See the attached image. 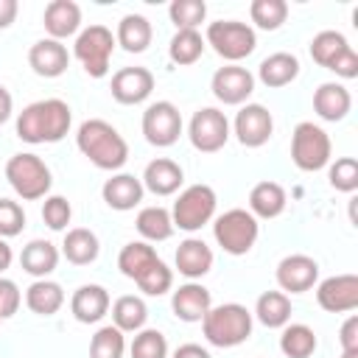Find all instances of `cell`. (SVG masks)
<instances>
[{"label":"cell","mask_w":358,"mask_h":358,"mask_svg":"<svg viewBox=\"0 0 358 358\" xmlns=\"http://www.w3.org/2000/svg\"><path fill=\"white\" fill-rule=\"evenodd\" d=\"M73 126V109L62 98H42L28 103L14 123V131L22 143L28 145H45V143H59L70 134Z\"/></svg>","instance_id":"1"},{"label":"cell","mask_w":358,"mask_h":358,"mask_svg":"<svg viewBox=\"0 0 358 358\" xmlns=\"http://www.w3.org/2000/svg\"><path fill=\"white\" fill-rule=\"evenodd\" d=\"M76 145L101 171L117 173L126 165V159H129V143H126V137L109 120H101V117H90V120H84L78 126Z\"/></svg>","instance_id":"2"},{"label":"cell","mask_w":358,"mask_h":358,"mask_svg":"<svg viewBox=\"0 0 358 358\" xmlns=\"http://www.w3.org/2000/svg\"><path fill=\"white\" fill-rule=\"evenodd\" d=\"M252 327H255V316L241 302L213 305L201 319L204 341L213 344V347H221V350H229V347H238V344L249 341Z\"/></svg>","instance_id":"3"},{"label":"cell","mask_w":358,"mask_h":358,"mask_svg":"<svg viewBox=\"0 0 358 358\" xmlns=\"http://www.w3.org/2000/svg\"><path fill=\"white\" fill-rule=\"evenodd\" d=\"M6 179H8L11 190L22 201H39V199H45L50 193V185H53L50 168L34 151H20V154L8 157V162H6Z\"/></svg>","instance_id":"4"},{"label":"cell","mask_w":358,"mask_h":358,"mask_svg":"<svg viewBox=\"0 0 358 358\" xmlns=\"http://www.w3.org/2000/svg\"><path fill=\"white\" fill-rule=\"evenodd\" d=\"M215 207H218V196L210 185H204V182L187 185L185 190H179V196L171 207L173 229L199 232L201 227H207L215 218Z\"/></svg>","instance_id":"5"},{"label":"cell","mask_w":358,"mask_h":358,"mask_svg":"<svg viewBox=\"0 0 358 358\" xmlns=\"http://www.w3.org/2000/svg\"><path fill=\"white\" fill-rule=\"evenodd\" d=\"M257 235H260V224L243 207H232L213 218V238L232 257L249 255L252 246L257 243Z\"/></svg>","instance_id":"6"},{"label":"cell","mask_w":358,"mask_h":358,"mask_svg":"<svg viewBox=\"0 0 358 358\" xmlns=\"http://www.w3.org/2000/svg\"><path fill=\"white\" fill-rule=\"evenodd\" d=\"M330 157H333V143H330V134L319 123L302 120V123L294 126V131H291V159L299 171L316 173V171L330 165Z\"/></svg>","instance_id":"7"},{"label":"cell","mask_w":358,"mask_h":358,"mask_svg":"<svg viewBox=\"0 0 358 358\" xmlns=\"http://www.w3.org/2000/svg\"><path fill=\"white\" fill-rule=\"evenodd\" d=\"M204 45H210L224 62L238 64L241 59L252 56L257 48V34L249 22L241 20H215L207 25Z\"/></svg>","instance_id":"8"},{"label":"cell","mask_w":358,"mask_h":358,"mask_svg":"<svg viewBox=\"0 0 358 358\" xmlns=\"http://www.w3.org/2000/svg\"><path fill=\"white\" fill-rule=\"evenodd\" d=\"M115 34L106 25H87L78 31L76 42H73V56L78 59V64L84 67V73L90 78H103L109 73L112 64V53H115Z\"/></svg>","instance_id":"9"},{"label":"cell","mask_w":358,"mask_h":358,"mask_svg":"<svg viewBox=\"0 0 358 358\" xmlns=\"http://www.w3.org/2000/svg\"><path fill=\"white\" fill-rule=\"evenodd\" d=\"M310 59L319 64V67H324V70H330V73H336L338 78H355L358 76V53L352 50V45L347 42V36L341 34V31H319L313 39H310Z\"/></svg>","instance_id":"10"},{"label":"cell","mask_w":358,"mask_h":358,"mask_svg":"<svg viewBox=\"0 0 358 358\" xmlns=\"http://www.w3.org/2000/svg\"><path fill=\"white\" fill-rule=\"evenodd\" d=\"M229 120L218 106H201L193 112L190 123H187V137L190 145L201 154H215L227 145L229 140Z\"/></svg>","instance_id":"11"},{"label":"cell","mask_w":358,"mask_h":358,"mask_svg":"<svg viewBox=\"0 0 358 358\" xmlns=\"http://www.w3.org/2000/svg\"><path fill=\"white\" fill-rule=\"evenodd\" d=\"M143 137L145 143L157 145V148H171L179 137H182V115H179V106L171 103V101H154L145 106L143 112Z\"/></svg>","instance_id":"12"},{"label":"cell","mask_w":358,"mask_h":358,"mask_svg":"<svg viewBox=\"0 0 358 358\" xmlns=\"http://www.w3.org/2000/svg\"><path fill=\"white\" fill-rule=\"evenodd\" d=\"M232 134L243 148H260L274 134V117L263 103H243L232 120Z\"/></svg>","instance_id":"13"},{"label":"cell","mask_w":358,"mask_h":358,"mask_svg":"<svg viewBox=\"0 0 358 358\" xmlns=\"http://www.w3.org/2000/svg\"><path fill=\"white\" fill-rule=\"evenodd\" d=\"M210 90L218 103L224 106H243L255 92V76L241 64H224L213 73Z\"/></svg>","instance_id":"14"},{"label":"cell","mask_w":358,"mask_h":358,"mask_svg":"<svg viewBox=\"0 0 358 358\" xmlns=\"http://www.w3.org/2000/svg\"><path fill=\"white\" fill-rule=\"evenodd\" d=\"M274 277L282 294H305L319 282V263L310 255L294 252L277 263Z\"/></svg>","instance_id":"15"},{"label":"cell","mask_w":358,"mask_h":358,"mask_svg":"<svg viewBox=\"0 0 358 358\" xmlns=\"http://www.w3.org/2000/svg\"><path fill=\"white\" fill-rule=\"evenodd\" d=\"M316 302L327 313H352L358 308V277L333 274L316 285Z\"/></svg>","instance_id":"16"},{"label":"cell","mask_w":358,"mask_h":358,"mask_svg":"<svg viewBox=\"0 0 358 358\" xmlns=\"http://www.w3.org/2000/svg\"><path fill=\"white\" fill-rule=\"evenodd\" d=\"M109 92L123 106H137L151 98L154 92V73L148 67H120L112 76Z\"/></svg>","instance_id":"17"},{"label":"cell","mask_w":358,"mask_h":358,"mask_svg":"<svg viewBox=\"0 0 358 358\" xmlns=\"http://www.w3.org/2000/svg\"><path fill=\"white\" fill-rule=\"evenodd\" d=\"M213 308V294L210 288H204L201 282H193L187 280L185 285H179L173 294H171V310L179 322H201L204 313Z\"/></svg>","instance_id":"18"},{"label":"cell","mask_w":358,"mask_h":358,"mask_svg":"<svg viewBox=\"0 0 358 358\" xmlns=\"http://www.w3.org/2000/svg\"><path fill=\"white\" fill-rule=\"evenodd\" d=\"M112 308V299H109V291L98 282H87V285H78L76 294L70 296V313L76 322L81 324H98Z\"/></svg>","instance_id":"19"},{"label":"cell","mask_w":358,"mask_h":358,"mask_svg":"<svg viewBox=\"0 0 358 358\" xmlns=\"http://www.w3.org/2000/svg\"><path fill=\"white\" fill-rule=\"evenodd\" d=\"M28 64L39 78H59L70 67V53L56 39H36L28 50Z\"/></svg>","instance_id":"20"},{"label":"cell","mask_w":358,"mask_h":358,"mask_svg":"<svg viewBox=\"0 0 358 358\" xmlns=\"http://www.w3.org/2000/svg\"><path fill=\"white\" fill-rule=\"evenodd\" d=\"M42 25L48 31V39H67L78 36L81 31V6L76 0H50L42 14Z\"/></svg>","instance_id":"21"},{"label":"cell","mask_w":358,"mask_h":358,"mask_svg":"<svg viewBox=\"0 0 358 358\" xmlns=\"http://www.w3.org/2000/svg\"><path fill=\"white\" fill-rule=\"evenodd\" d=\"M101 196H103V201H106L109 210L129 213V210H134V207L143 201L145 187H143V182H140L134 173H123V171H117V173H112V176L103 182Z\"/></svg>","instance_id":"22"},{"label":"cell","mask_w":358,"mask_h":358,"mask_svg":"<svg viewBox=\"0 0 358 358\" xmlns=\"http://www.w3.org/2000/svg\"><path fill=\"white\" fill-rule=\"evenodd\" d=\"M213 249L207 246V241L204 238H196V235H190V238H185L179 246H176V255H173V263H176V271L182 274V277H187V280H201L204 274H210V268H213Z\"/></svg>","instance_id":"23"},{"label":"cell","mask_w":358,"mask_h":358,"mask_svg":"<svg viewBox=\"0 0 358 358\" xmlns=\"http://www.w3.org/2000/svg\"><path fill=\"white\" fill-rule=\"evenodd\" d=\"M143 187L154 196H173L179 193V187L185 185V171L179 162L168 159V157H157L145 165L143 176H140Z\"/></svg>","instance_id":"24"},{"label":"cell","mask_w":358,"mask_h":358,"mask_svg":"<svg viewBox=\"0 0 358 358\" xmlns=\"http://www.w3.org/2000/svg\"><path fill=\"white\" fill-rule=\"evenodd\" d=\"M350 109H352V95H350V90L344 84L324 81V84L316 87V92H313V112L322 120L338 123V120H344L350 115Z\"/></svg>","instance_id":"25"},{"label":"cell","mask_w":358,"mask_h":358,"mask_svg":"<svg viewBox=\"0 0 358 358\" xmlns=\"http://www.w3.org/2000/svg\"><path fill=\"white\" fill-rule=\"evenodd\" d=\"M288 207V193L282 185L271 182V179H263L257 182L252 190H249V213L260 221H271L277 215H282Z\"/></svg>","instance_id":"26"},{"label":"cell","mask_w":358,"mask_h":358,"mask_svg":"<svg viewBox=\"0 0 358 358\" xmlns=\"http://www.w3.org/2000/svg\"><path fill=\"white\" fill-rule=\"evenodd\" d=\"M59 257H62V252H59L50 241L34 238L28 246H22V252H20V266H22V271L31 274L34 280H45V277H50V274L56 271Z\"/></svg>","instance_id":"27"},{"label":"cell","mask_w":358,"mask_h":358,"mask_svg":"<svg viewBox=\"0 0 358 358\" xmlns=\"http://www.w3.org/2000/svg\"><path fill=\"white\" fill-rule=\"evenodd\" d=\"M101 255V241L92 229L87 227H73L64 232V241H62V257L73 266H90L95 263Z\"/></svg>","instance_id":"28"},{"label":"cell","mask_w":358,"mask_h":358,"mask_svg":"<svg viewBox=\"0 0 358 358\" xmlns=\"http://www.w3.org/2000/svg\"><path fill=\"white\" fill-rule=\"evenodd\" d=\"M299 76V59L288 50H277L271 56H266L257 67V78L260 84H266L268 90H280V87H288L291 81H296Z\"/></svg>","instance_id":"29"},{"label":"cell","mask_w":358,"mask_h":358,"mask_svg":"<svg viewBox=\"0 0 358 358\" xmlns=\"http://www.w3.org/2000/svg\"><path fill=\"white\" fill-rule=\"evenodd\" d=\"M151 39H154V28H151L148 17H143V14H126V17H120L117 31H115V42L126 53H143V50H148Z\"/></svg>","instance_id":"30"},{"label":"cell","mask_w":358,"mask_h":358,"mask_svg":"<svg viewBox=\"0 0 358 358\" xmlns=\"http://www.w3.org/2000/svg\"><path fill=\"white\" fill-rule=\"evenodd\" d=\"M252 316L263 324V327H271V330H282L288 322H291V296L282 294V291H263L255 302V310Z\"/></svg>","instance_id":"31"},{"label":"cell","mask_w":358,"mask_h":358,"mask_svg":"<svg viewBox=\"0 0 358 358\" xmlns=\"http://www.w3.org/2000/svg\"><path fill=\"white\" fill-rule=\"evenodd\" d=\"M25 305H28V310L31 313H36V316H53V313H59L62 310V305H64V291H62V285L59 282H53V280H34L28 288H25Z\"/></svg>","instance_id":"32"},{"label":"cell","mask_w":358,"mask_h":358,"mask_svg":"<svg viewBox=\"0 0 358 358\" xmlns=\"http://www.w3.org/2000/svg\"><path fill=\"white\" fill-rule=\"evenodd\" d=\"M109 310H112V324L120 333H137L148 322V305H145L143 296H134V294L117 296Z\"/></svg>","instance_id":"33"},{"label":"cell","mask_w":358,"mask_h":358,"mask_svg":"<svg viewBox=\"0 0 358 358\" xmlns=\"http://www.w3.org/2000/svg\"><path fill=\"white\" fill-rule=\"evenodd\" d=\"M140 238L145 243H159V241H168L173 235V221H171V210L159 207V204H148L137 213V221H134Z\"/></svg>","instance_id":"34"},{"label":"cell","mask_w":358,"mask_h":358,"mask_svg":"<svg viewBox=\"0 0 358 358\" xmlns=\"http://www.w3.org/2000/svg\"><path fill=\"white\" fill-rule=\"evenodd\" d=\"M319 341H316V333L313 327L302 324V322H288L282 327V336H280V352L285 358H310L316 352Z\"/></svg>","instance_id":"35"},{"label":"cell","mask_w":358,"mask_h":358,"mask_svg":"<svg viewBox=\"0 0 358 358\" xmlns=\"http://www.w3.org/2000/svg\"><path fill=\"white\" fill-rule=\"evenodd\" d=\"M159 260V255H157V249L151 246V243H145V241H131V243H126L123 249H120V255H117V268H120V274L123 277H129V280H137L148 266H154Z\"/></svg>","instance_id":"36"},{"label":"cell","mask_w":358,"mask_h":358,"mask_svg":"<svg viewBox=\"0 0 358 358\" xmlns=\"http://www.w3.org/2000/svg\"><path fill=\"white\" fill-rule=\"evenodd\" d=\"M204 36L199 31H176L168 42V56L173 64L179 67H187V64H196L204 53Z\"/></svg>","instance_id":"37"},{"label":"cell","mask_w":358,"mask_h":358,"mask_svg":"<svg viewBox=\"0 0 358 358\" xmlns=\"http://www.w3.org/2000/svg\"><path fill=\"white\" fill-rule=\"evenodd\" d=\"M126 355V333L115 324H103L90 338V358H123Z\"/></svg>","instance_id":"38"},{"label":"cell","mask_w":358,"mask_h":358,"mask_svg":"<svg viewBox=\"0 0 358 358\" xmlns=\"http://www.w3.org/2000/svg\"><path fill=\"white\" fill-rule=\"evenodd\" d=\"M168 17L176 25V31H199V25L207 20V3L204 0H173L168 6Z\"/></svg>","instance_id":"39"},{"label":"cell","mask_w":358,"mask_h":358,"mask_svg":"<svg viewBox=\"0 0 358 358\" xmlns=\"http://www.w3.org/2000/svg\"><path fill=\"white\" fill-rule=\"evenodd\" d=\"M249 17L260 31H277L288 20V3L285 0H252Z\"/></svg>","instance_id":"40"},{"label":"cell","mask_w":358,"mask_h":358,"mask_svg":"<svg viewBox=\"0 0 358 358\" xmlns=\"http://www.w3.org/2000/svg\"><path fill=\"white\" fill-rule=\"evenodd\" d=\"M129 355L131 358H168V338H165V333H159L154 327L137 330L131 344H129Z\"/></svg>","instance_id":"41"},{"label":"cell","mask_w":358,"mask_h":358,"mask_svg":"<svg viewBox=\"0 0 358 358\" xmlns=\"http://www.w3.org/2000/svg\"><path fill=\"white\" fill-rule=\"evenodd\" d=\"M137 288L145 294V296H162L173 288V271L168 268V263L159 257L154 266H148L137 280Z\"/></svg>","instance_id":"42"},{"label":"cell","mask_w":358,"mask_h":358,"mask_svg":"<svg viewBox=\"0 0 358 358\" xmlns=\"http://www.w3.org/2000/svg\"><path fill=\"white\" fill-rule=\"evenodd\" d=\"M327 182L338 193H355L358 190V159L355 157H338L327 165Z\"/></svg>","instance_id":"43"},{"label":"cell","mask_w":358,"mask_h":358,"mask_svg":"<svg viewBox=\"0 0 358 358\" xmlns=\"http://www.w3.org/2000/svg\"><path fill=\"white\" fill-rule=\"evenodd\" d=\"M42 221L48 224V229L53 232H64L67 224L73 221V207L64 196H45L42 201Z\"/></svg>","instance_id":"44"},{"label":"cell","mask_w":358,"mask_h":358,"mask_svg":"<svg viewBox=\"0 0 358 358\" xmlns=\"http://www.w3.org/2000/svg\"><path fill=\"white\" fill-rule=\"evenodd\" d=\"M25 229V210L14 199H0V238H14Z\"/></svg>","instance_id":"45"},{"label":"cell","mask_w":358,"mask_h":358,"mask_svg":"<svg viewBox=\"0 0 358 358\" xmlns=\"http://www.w3.org/2000/svg\"><path fill=\"white\" fill-rule=\"evenodd\" d=\"M22 305L20 285L8 277H0V319H11Z\"/></svg>","instance_id":"46"},{"label":"cell","mask_w":358,"mask_h":358,"mask_svg":"<svg viewBox=\"0 0 358 358\" xmlns=\"http://www.w3.org/2000/svg\"><path fill=\"white\" fill-rule=\"evenodd\" d=\"M338 341H341V352H358V316L350 313L338 330Z\"/></svg>","instance_id":"47"},{"label":"cell","mask_w":358,"mask_h":358,"mask_svg":"<svg viewBox=\"0 0 358 358\" xmlns=\"http://www.w3.org/2000/svg\"><path fill=\"white\" fill-rule=\"evenodd\" d=\"M171 358H213V355H210V350H207V347L187 341V344H179V347L173 350V355H171Z\"/></svg>","instance_id":"48"},{"label":"cell","mask_w":358,"mask_h":358,"mask_svg":"<svg viewBox=\"0 0 358 358\" xmlns=\"http://www.w3.org/2000/svg\"><path fill=\"white\" fill-rule=\"evenodd\" d=\"M17 11H20L17 0H0V31L11 28V22L17 20Z\"/></svg>","instance_id":"49"},{"label":"cell","mask_w":358,"mask_h":358,"mask_svg":"<svg viewBox=\"0 0 358 358\" xmlns=\"http://www.w3.org/2000/svg\"><path fill=\"white\" fill-rule=\"evenodd\" d=\"M11 115H14V98H11V92L0 84V126H3V123H8V120H11Z\"/></svg>","instance_id":"50"},{"label":"cell","mask_w":358,"mask_h":358,"mask_svg":"<svg viewBox=\"0 0 358 358\" xmlns=\"http://www.w3.org/2000/svg\"><path fill=\"white\" fill-rule=\"evenodd\" d=\"M11 263H14V252H11L8 241H6V238H0V277H3V271H6Z\"/></svg>","instance_id":"51"},{"label":"cell","mask_w":358,"mask_h":358,"mask_svg":"<svg viewBox=\"0 0 358 358\" xmlns=\"http://www.w3.org/2000/svg\"><path fill=\"white\" fill-rule=\"evenodd\" d=\"M341 358H358V352H341Z\"/></svg>","instance_id":"52"},{"label":"cell","mask_w":358,"mask_h":358,"mask_svg":"<svg viewBox=\"0 0 358 358\" xmlns=\"http://www.w3.org/2000/svg\"><path fill=\"white\" fill-rule=\"evenodd\" d=\"M0 322H3V319H0Z\"/></svg>","instance_id":"53"}]
</instances>
